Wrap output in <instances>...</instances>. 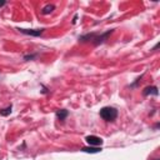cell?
<instances>
[{
	"instance_id": "cell-1",
	"label": "cell",
	"mask_w": 160,
	"mask_h": 160,
	"mask_svg": "<svg viewBox=\"0 0 160 160\" xmlns=\"http://www.w3.org/2000/svg\"><path fill=\"white\" fill-rule=\"evenodd\" d=\"M100 116L105 121H114L118 118V110L112 106H105L100 110Z\"/></svg>"
},
{
	"instance_id": "cell-2",
	"label": "cell",
	"mask_w": 160,
	"mask_h": 160,
	"mask_svg": "<svg viewBox=\"0 0 160 160\" xmlns=\"http://www.w3.org/2000/svg\"><path fill=\"white\" fill-rule=\"evenodd\" d=\"M112 31H114V29L108 30V31H105V32H102V34H100V35H98V34H96L95 39H94L91 42H92L94 45H100V44H102V42L108 39V36H109L110 34H112Z\"/></svg>"
},
{
	"instance_id": "cell-3",
	"label": "cell",
	"mask_w": 160,
	"mask_h": 160,
	"mask_svg": "<svg viewBox=\"0 0 160 160\" xmlns=\"http://www.w3.org/2000/svg\"><path fill=\"white\" fill-rule=\"evenodd\" d=\"M85 140L89 144V146H101L102 144V139L96 135H89L85 138Z\"/></svg>"
},
{
	"instance_id": "cell-4",
	"label": "cell",
	"mask_w": 160,
	"mask_h": 160,
	"mask_svg": "<svg viewBox=\"0 0 160 160\" xmlns=\"http://www.w3.org/2000/svg\"><path fill=\"white\" fill-rule=\"evenodd\" d=\"M20 32H22V34H26V35H31V36H40L44 31H45V29L42 28V29H18Z\"/></svg>"
},
{
	"instance_id": "cell-5",
	"label": "cell",
	"mask_w": 160,
	"mask_h": 160,
	"mask_svg": "<svg viewBox=\"0 0 160 160\" xmlns=\"http://www.w3.org/2000/svg\"><path fill=\"white\" fill-rule=\"evenodd\" d=\"M159 91H158V88L156 86H146L144 90H142V95L144 96H149V95H158Z\"/></svg>"
},
{
	"instance_id": "cell-6",
	"label": "cell",
	"mask_w": 160,
	"mask_h": 160,
	"mask_svg": "<svg viewBox=\"0 0 160 160\" xmlns=\"http://www.w3.org/2000/svg\"><path fill=\"white\" fill-rule=\"evenodd\" d=\"M81 151L89 152V154H96L101 151V148L100 146H85V148H81Z\"/></svg>"
},
{
	"instance_id": "cell-7",
	"label": "cell",
	"mask_w": 160,
	"mask_h": 160,
	"mask_svg": "<svg viewBox=\"0 0 160 160\" xmlns=\"http://www.w3.org/2000/svg\"><path fill=\"white\" fill-rule=\"evenodd\" d=\"M68 115H69V111H68V110L61 109V110H58V111H56V118H58L60 121H64Z\"/></svg>"
},
{
	"instance_id": "cell-8",
	"label": "cell",
	"mask_w": 160,
	"mask_h": 160,
	"mask_svg": "<svg viewBox=\"0 0 160 160\" xmlns=\"http://www.w3.org/2000/svg\"><path fill=\"white\" fill-rule=\"evenodd\" d=\"M55 9V6L52 5V4H48V5H45L42 9H41V12L44 14V15H48V14H50V12H52V10Z\"/></svg>"
},
{
	"instance_id": "cell-9",
	"label": "cell",
	"mask_w": 160,
	"mask_h": 160,
	"mask_svg": "<svg viewBox=\"0 0 160 160\" xmlns=\"http://www.w3.org/2000/svg\"><path fill=\"white\" fill-rule=\"evenodd\" d=\"M11 105L10 106H8V108H4V109H1L0 110V115L1 116H8V115H10L11 114Z\"/></svg>"
},
{
	"instance_id": "cell-10",
	"label": "cell",
	"mask_w": 160,
	"mask_h": 160,
	"mask_svg": "<svg viewBox=\"0 0 160 160\" xmlns=\"http://www.w3.org/2000/svg\"><path fill=\"white\" fill-rule=\"evenodd\" d=\"M36 55H38V54H30V55H25V56H24V60H32V59H35V58H36Z\"/></svg>"
},
{
	"instance_id": "cell-11",
	"label": "cell",
	"mask_w": 160,
	"mask_h": 160,
	"mask_svg": "<svg viewBox=\"0 0 160 160\" xmlns=\"http://www.w3.org/2000/svg\"><path fill=\"white\" fill-rule=\"evenodd\" d=\"M76 20H78V15H75V16H74V19H72V24H75V22H76Z\"/></svg>"
},
{
	"instance_id": "cell-12",
	"label": "cell",
	"mask_w": 160,
	"mask_h": 160,
	"mask_svg": "<svg viewBox=\"0 0 160 160\" xmlns=\"http://www.w3.org/2000/svg\"><path fill=\"white\" fill-rule=\"evenodd\" d=\"M5 4H6V1H0V8H1V6H4Z\"/></svg>"
},
{
	"instance_id": "cell-13",
	"label": "cell",
	"mask_w": 160,
	"mask_h": 160,
	"mask_svg": "<svg viewBox=\"0 0 160 160\" xmlns=\"http://www.w3.org/2000/svg\"><path fill=\"white\" fill-rule=\"evenodd\" d=\"M155 160H159V159H155Z\"/></svg>"
}]
</instances>
